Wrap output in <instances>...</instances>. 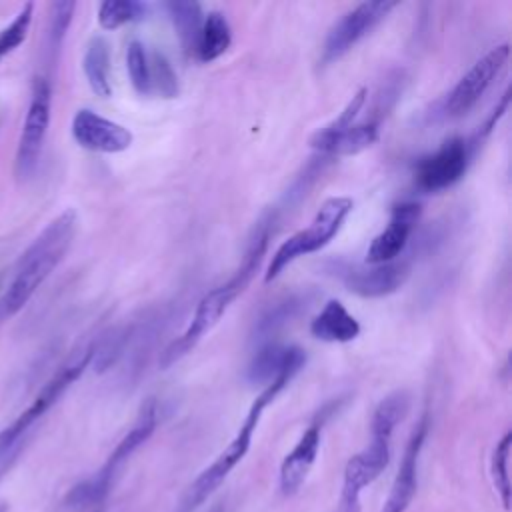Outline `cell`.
Masks as SVG:
<instances>
[{
  "label": "cell",
  "instance_id": "4dcf8cb0",
  "mask_svg": "<svg viewBox=\"0 0 512 512\" xmlns=\"http://www.w3.org/2000/svg\"><path fill=\"white\" fill-rule=\"evenodd\" d=\"M508 102H510V92L506 90L504 94H502V100H500V104H498V108H494V112L490 114V118L484 122V126H482V136H486V134H490L492 132V128H496V124H498V120L504 116V112L508 110Z\"/></svg>",
  "mask_w": 512,
  "mask_h": 512
},
{
  "label": "cell",
  "instance_id": "9a60e30c",
  "mask_svg": "<svg viewBox=\"0 0 512 512\" xmlns=\"http://www.w3.org/2000/svg\"><path fill=\"white\" fill-rule=\"evenodd\" d=\"M378 132V118L356 122L342 130H332L324 126L310 136V146L324 156H352L370 148L378 140Z\"/></svg>",
  "mask_w": 512,
  "mask_h": 512
},
{
  "label": "cell",
  "instance_id": "f1b7e54d",
  "mask_svg": "<svg viewBox=\"0 0 512 512\" xmlns=\"http://www.w3.org/2000/svg\"><path fill=\"white\" fill-rule=\"evenodd\" d=\"M510 444H512V434L506 432L502 436V440L496 444V450L492 456V476H494V484L500 492L504 508H510V472H508Z\"/></svg>",
  "mask_w": 512,
  "mask_h": 512
},
{
  "label": "cell",
  "instance_id": "83f0119b",
  "mask_svg": "<svg viewBox=\"0 0 512 512\" xmlns=\"http://www.w3.org/2000/svg\"><path fill=\"white\" fill-rule=\"evenodd\" d=\"M32 12H34V4L32 2L24 4L22 10L16 14V18L6 28L0 30V60L26 40L32 24Z\"/></svg>",
  "mask_w": 512,
  "mask_h": 512
},
{
  "label": "cell",
  "instance_id": "2e32d148",
  "mask_svg": "<svg viewBox=\"0 0 512 512\" xmlns=\"http://www.w3.org/2000/svg\"><path fill=\"white\" fill-rule=\"evenodd\" d=\"M428 432V414L420 418V422L414 426L410 440L404 448L394 484L390 488V494L382 506V512H404L416 492V476H418V458Z\"/></svg>",
  "mask_w": 512,
  "mask_h": 512
},
{
  "label": "cell",
  "instance_id": "cb8c5ba5",
  "mask_svg": "<svg viewBox=\"0 0 512 512\" xmlns=\"http://www.w3.org/2000/svg\"><path fill=\"white\" fill-rule=\"evenodd\" d=\"M410 398L404 390H396L388 394L380 404L376 406L370 422V432H380V434H390L394 432L396 424L406 416L408 412Z\"/></svg>",
  "mask_w": 512,
  "mask_h": 512
},
{
  "label": "cell",
  "instance_id": "7402d4cb",
  "mask_svg": "<svg viewBox=\"0 0 512 512\" xmlns=\"http://www.w3.org/2000/svg\"><path fill=\"white\" fill-rule=\"evenodd\" d=\"M168 10V16L186 48V52H194L198 34H200V26L204 20L202 8L198 2H190V0H172L164 4Z\"/></svg>",
  "mask_w": 512,
  "mask_h": 512
},
{
  "label": "cell",
  "instance_id": "6da1fadb",
  "mask_svg": "<svg viewBox=\"0 0 512 512\" xmlns=\"http://www.w3.org/2000/svg\"><path fill=\"white\" fill-rule=\"evenodd\" d=\"M268 240H270V224L268 222H260V226L256 228L248 250L244 254V260L240 264V268L222 284H218L216 288L208 290L194 314L190 324L186 326V330L174 338L162 352H160V368L168 370L172 364H176L178 360H182L188 352H192L196 348V344L220 322V318L226 314V310L230 308V304L246 290V286L250 284L252 276L256 274V270L262 264V258L266 254L268 248Z\"/></svg>",
  "mask_w": 512,
  "mask_h": 512
},
{
  "label": "cell",
  "instance_id": "ba28073f",
  "mask_svg": "<svg viewBox=\"0 0 512 512\" xmlns=\"http://www.w3.org/2000/svg\"><path fill=\"white\" fill-rule=\"evenodd\" d=\"M398 2H386V0H374V2H362L348 10L326 34V40L322 44V66L334 64L344 54H348L364 36H368L394 8Z\"/></svg>",
  "mask_w": 512,
  "mask_h": 512
},
{
  "label": "cell",
  "instance_id": "7c38bea8",
  "mask_svg": "<svg viewBox=\"0 0 512 512\" xmlns=\"http://www.w3.org/2000/svg\"><path fill=\"white\" fill-rule=\"evenodd\" d=\"M336 274L346 288L362 298L390 296L404 286L410 276L408 262H388L376 266H336Z\"/></svg>",
  "mask_w": 512,
  "mask_h": 512
},
{
  "label": "cell",
  "instance_id": "30bf717a",
  "mask_svg": "<svg viewBox=\"0 0 512 512\" xmlns=\"http://www.w3.org/2000/svg\"><path fill=\"white\" fill-rule=\"evenodd\" d=\"M470 150L466 140L450 138L436 152L422 156L414 166V184L428 194L448 190L468 170Z\"/></svg>",
  "mask_w": 512,
  "mask_h": 512
},
{
  "label": "cell",
  "instance_id": "7a4b0ae2",
  "mask_svg": "<svg viewBox=\"0 0 512 512\" xmlns=\"http://www.w3.org/2000/svg\"><path fill=\"white\" fill-rule=\"evenodd\" d=\"M76 228L78 216L72 208H68L50 220L32 240V244L20 256L14 276L0 300L4 316L18 314L30 302L36 290L68 254L76 236Z\"/></svg>",
  "mask_w": 512,
  "mask_h": 512
},
{
  "label": "cell",
  "instance_id": "603a6c76",
  "mask_svg": "<svg viewBox=\"0 0 512 512\" xmlns=\"http://www.w3.org/2000/svg\"><path fill=\"white\" fill-rule=\"evenodd\" d=\"M148 6L138 0H106L98 6V24L104 30H116L124 24L146 18Z\"/></svg>",
  "mask_w": 512,
  "mask_h": 512
},
{
  "label": "cell",
  "instance_id": "d4e9b609",
  "mask_svg": "<svg viewBox=\"0 0 512 512\" xmlns=\"http://www.w3.org/2000/svg\"><path fill=\"white\" fill-rule=\"evenodd\" d=\"M302 308V298L300 296H288L280 302H276L274 306H270L266 312H262V316L258 318L254 332L258 334V338H266L276 334L280 328H284Z\"/></svg>",
  "mask_w": 512,
  "mask_h": 512
},
{
  "label": "cell",
  "instance_id": "277c9868",
  "mask_svg": "<svg viewBox=\"0 0 512 512\" xmlns=\"http://www.w3.org/2000/svg\"><path fill=\"white\" fill-rule=\"evenodd\" d=\"M352 208H354V202L348 196L326 198L320 204L312 222L306 228L294 232L288 240H284L276 248V252L272 254V260L264 272V282L268 284V282L276 280L298 258L322 250L340 232V228L344 226V220L348 218Z\"/></svg>",
  "mask_w": 512,
  "mask_h": 512
},
{
  "label": "cell",
  "instance_id": "9c48e42d",
  "mask_svg": "<svg viewBox=\"0 0 512 512\" xmlns=\"http://www.w3.org/2000/svg\"><path fill=\"white\" fill-rule=\"evenodd\" d=\"M510 58V46L500 44L488 50L474 66L454 84L442 104V112L448 118H460L470 112L476 102L488 92L492 82L502 74Z\"/></svg>",
  "mask_w": 512,
  "mask_h": 512
},
{
  "label": "cell",
  "instance_id": "484cf974",
  "mask_svg": "<svg viewBox=\"0 0 512 512\" xmlns=\"http://www.w3.org/2000/svg\"><path fill=\"white\" fill-rule=\"evenodd\" d=\"M126 70L134 90L142 96H150V54L138 40H132L126 48Z\"/></svg>",
  "mask_w": 512,
  "mask_h": 512
},
{
  "label": "cell",
  "instance_id": "1f68e13d",
  "mask_svg": "<svg viewBox=\"0 0 512 512\" xmlns=\"http://www.w3.org/2000/svg\"><path fill=\"white\" fill-rule=\"evenodd\" d=\"M336 512H360V498H340V506Z\"/></svg>",
  "mask_w": 512,
  "mask_h": 512
},
{
  "label": "cell",
  "instance_id": "ac0fdd59",
  "mask_svg": "<svg viewBox=\"0 0 512 512\" xmlns=\"http://www.w3.org/2000/svg\"><path fill=\"white\" fill-rule=\"evenodd\" d=\"M320 448V424H310L296 446L286 454L280 466V490L282 494H294L306 480Z\"/></svg>",
  "mask_w": 512,
  "mask_h": 512
},
{
  "label": "cell",
  "instance_id": "d6a6232c",
  "mask_svg": "<svg viewBox=\"0 0 512 512\" xmlns=\"http://www.w3.org/2000/svg\"><path fill=\"white\" fill-rule=\"evenodd\" d=\"M0 512H8V506H6V504H0Z\"/></svg>",
  "mask_w": 512,
  "mask_h": 512
},
{
  "label": "cell",
  "instance_id": "44dd1931",
  "mask_svg": "<svg viewBox=\"0 0 512 512\" xmlns=\"http://www.w3.org/2000/svg\"><path fill=\"white\" fill-rule=\"evenodd\" d=\"M84 76L92 88V92L100 98H108L112 94L110 86V48L108 42L100 36L92 38L86 46L82 60Z\"/></svg>",
  "mask_w": 512,
  "mask_h": 512
},
{
  "label": "cell",
  "instance_id": "5bb4252c",
  "mask_svg": "<svg viewBox=\"0 0 512 512\" xmlns=\"http://www.w3.org/2000/svg\"><path fill=\"white\" fill-rule=\"evenodd\" d=\"M390 438V434L372 432L370 444L348 460L342 482L344 498H360V492L384 472L390 462Z\"/></svg>",
  "mask_w": 512,
  "mask_h": 512
},
{
  "label": "cell",
  "instance_id": "3957f363",
  "mask_svg": "<svg viewBox=\"0 0 512 512\" xmlns=\"http://www.w3.org/2000/svg\"><path fill=\"white\" fill-rule=\"evenodd\" d=\"M298 372H286L282 376H278L274 382H270L268 386H264L260 390V394L254 398L242 426L238 428L236 436L228 442V446L216 456V460L204 468L198 478L188 486V490L184 492L178 510L176 512H194L200 504H204V500L208 496H212L216 492V488L226 480V476L232 472V468L246 456L250 444H252V436L260 424V418L264 414V410L274 402V398L292 382V378Z\"/></svg>",
  "mask_w": 512,
  "mask_h": 512
},
{
  "label": "cell",
  "instance_id": "8992f818",
  "mask_svg": "<svg viewBox=\"0 0 512 512\" xmlns=\"http://www.w3.org/2000/svg\"><path fill=\"white\" fill-rule=\"evenodd\" d=\"M94 356V344L82 348L74 356H70L58 372L52 374V378L42 386V390L36 394L32 404L8 426L0 432V448H22L24 438L30 432V428L60 400V396L82 376V372L90 366Z\"/></svg>",
  "mask_w": 512,
  "mask_h": 512
},
{
  "label": "cell",
  "instance_id": "4fadbf2b",
  "mask_svg": "<svg viewBox=\"0 0 512 512\" xmlns=\"http://www.w3.org/2000/svg\"><path fill=\"white\" fill-rule=\"evenodd\" d=\"M422 208L418 202L404 200L396 204L390 212V220L386 228L374 236L366 250V264L376 266V264H388L394 262L406 248L418 220H420Z\"/></svg>",
  "mask_w": 512,
  "mask_h": 512
},
{
  "label": "cell",
  "instance_id": "4316f807",
  "mask_svg": "<svg viewBox=\"0 0 512 512\" xmlns=\"http://www.w3.org/2000/svg\"><path fill=\"white\" fill-rule=\"evenodd\" d=\"M156 94L160 98H176L178 96V78L170 66V62L158 54H150V96Z\"/></svg>",
  "mask_w": 512,
  "mask_h": 512
},
{
  "label": "cell",
  "instance_id": "ffe728a7",
  "mask_svg": "<svg viewBox=\"0 0 512 512\" xmlns=\"http://www.w3.org/2000/svg\"><path fill=\"white\" fill-rule=\"evenodd\" d=\"M232 44V28L220 10H212L204 16L200 34L194 46V56L200 62H212L220 58Z\"/></svg>",
  "mask_w": 512,
  "mask_h": 512
},
{
  "label": "cell",
  "instance_id": "52a82bcc",
  "mask_svg": "<svg viewBox=\"0 0 512 512\" xmlns=\"http://www.w3.org/2000/svg\"><path fill=\"white\" fill-rule=\"evenodd\" d=\"M50 108H52V88L46 78H36L32 84L30 104L22 124L14 170L20 180L30 178L40 162L48 126H50Z\"/></svg>",
  "mask_w": 512,
  "mask_h": 512
},
{
  "label": "cell",
  "instance_id": "8fae6325",
  "mask_svg": "<svg viewBox=\"0 0 512 512\" xmlns=\"http://www.w3.org/2000/svg\"><path fill=\"white\" fill-rule=\"evenodd\" d=\"M72 136L78 146L90 152L102 154H118L132 146L134 136L132 132L94 110L82 108L72 118Z\"/></svg>",
  "mask_w": 512,
  "mask_h": 512
},
{
  "label": "cell",
  "instance_id": "5b68a950",
  "mask_svg": "<svg viewBox=\"0 0 512 512\" xmlns=\"http://www.w3.org/2000/svg\"><path fill=\"white\" fill-rule=\"evenodd\" d=\"M156 422H158V410H156V402L154 400H148L140 414H138V420L134 422V426L122 436V440L116 444V448L112 450V454L108 456V460L104 462V466L94 474L90 476L88 480L76 484L70 494H68V504L70 506H76V508H84V506H90V504H96L100 502L118 470L128 462V458L152 436L154 428H156Z\"/></svg>",
  "mask_w": 512,
  "mask_h": 512
},
{
  "label": "cell",
  "instance_id": "f546056e",
  "mask_svg": "<svg viewBox=\"0 0 512 512\" xmlns=\"http://www.w3.org/2000/svg\"><path fill=\"white\" fill-rule=\"evenodd\" d=\"M76 10L74 2H56L52 4V18H50V38L58 46L72 22V14Z\"/></svg>",
  "mask_w": 512,
  "mask_h": 512
},
{
  "label": "cell",
  "instance_id": "e0dca14e",
  "mask_svg": "<svg viewBox=\"0 0 512 512\" xmlns=\"http://www.w3.org/2000/svg\"><path fill=\"white\" fill-rule=\"evenodd\" d=\"M304 364L306 354L302 348L268 342L252 356L246 370V378L250 384H258L264 388L286 372H300Z\"/></svg>",
  "mask_w": 512,
  "mask_h": 512
},
{
  "label": "cell",
  "instance_id": "d6986e66",
  "mask_svg": "<svg viewBox=\"0 0 512 512\" xmlns=\"http://www.w3.org/2000/svg\"><path fill=\"white\" fill-rule=\"evenodd\" d=\"M310 334L316 340L346 344L360 336L358 320L344 308L340 300H328L324 308L310 320Z\"/></svg>",
  "mask_w": 512,
  "mask_h": 512
}]
</instances>
